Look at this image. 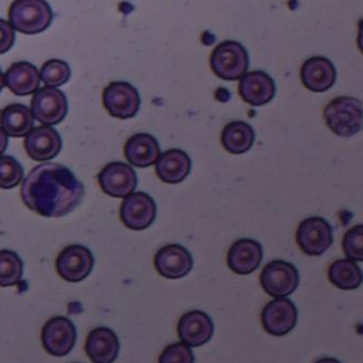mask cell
Segmentation results:
<instances>
[{
	"instance_id": "cell-1",
	"label": "cell",
	"mask_w": 363,
	"mask_h": 363,
	"mask_svg": "<svg viewBox=\"0 0 363 363\" xmlns=\"http://www.w3.org/2000/svg\"><path fill=\"white\" fill-rule=\"evenodd\" d=\"M84 194L83 183L59 163H43L22 181L24 205L45 218L65 217L82 203Z\"/></svg>"
},
{
	"instance_id": "cell-2",
	"label": "cell",
	"mask_w": 363,
	"mask_h": 363,
	"mask_svg": "<svg viewBox=\"0 0 363 363\" xmlns=\"http://www.w3.org/2000/svg\"><path fill=\"white\" fill-rule=\"evenodd\" d=\"M324 120L330 130L340 138H352L363 128V106L348 96L334 98L324 108Z\"/></svg>"
},
{
	"instance_id": "cell-3",
	"label": "cell",
	"mask_w": 363,
	"mask_h": 363,
	"mask_svg": "<svg viewBox=\"0 0 363 363\" xmlns=\"http://www.w3.org/2000/svg\"><path fill=\"white\" fill-rule=\"evenodd\" d=\"M8 16L12 28L26 35L44 32L52 22V8L46 0H14Z\"/></svg>"
},
{
	"instance_id": "cell-4",
	"label": "cell",
	"mask_w": 363,
	"mask_h": 363,
	"mask_svg": "<svg viewBox=\"0 0 363 363\" xmlns=\"http://www.w3.org/2000/svg\"><path fill=\"white\" fill-rule=\"evenodd\" d=\"M212 72L225 81H236L246 74L250 56L240 43L225 40L213 49L210 56Z\"/></svg>"
},
{
	"instance_id": "cell-5",
	"label": "cell",
	"mask_w": 363,
	"mask_h": 363,
	"mask_svg": "<svg viewBox=\"0 0 363 363\" xmlns=\"http://www.w3.org/2000/svg\"><path fill=\"white\" fill-rule=\"evenodd\" d=\"M299 272L293 263L273 260L266 264L260 274L263 291L274 298H286L299 285Z\"/></svg>"
},
{
	"instance_id": "cell-6",
	"label": "cell",
	"mask_w": 363,
	"mask_h": 363,
	"mask_svg": "<svg viewBox=\"0 0 363 363\" xmlns=\"http://www.w3.org/2000/svg\"><path fill=\"white\" fill-rule=\"evenodd\" d=\"M67 96L57 87L45 86L38 89L32 98L30 111L36 121L43 125H57L68 114Z\"/></svg>"
},
{
	"instance_id": "cell-7",
	"label": "cell",
	"mask_w": 363,
	"mask_h": 363,
	"mask_svg": "<svg viewBox=\"0 0 363 363\" xmlns=\"http://www.w3.org/2000/svg\"><path fill=\"white\" fill-rule=\"evenodd\" d=\"M333 240V228L321 217L303 220L296 232V242L308 256H321L332 246Z\"/></svg>"
},
{
	"instance_id": "cell-8",
	"label": "cell",
	"mask_w": 363,
	"mask_h": 363,
	"mask_svg": "<svg viewBox=\"0 0 363 363\" xmlns=\"http://www.w3.org/2000/svg\"><path fill=\"white\" fill-rule=\"evenodd\" d=\"M103 103L111 117L128 120L140 111V97L138 89L128 82H112L104 89Z\"/></svg>"
},
{
	"instance_id": "cell-9",
	"label": "cell",
	"mask_w": 363,
	"mask_h": 363,
	"mask_svg": "<svg viewBox=\"0 0 363 363\" xmlns=\"http://www.w3.org/2000/svg\"><path fill=\"white\" fill-rule=\"evenodd\" d=\"M95 259L87 247L70 245L57 257L56 269L60 277L70 283L82 282L93 271Z\"/></svg>"
},
{
	"instance_id": "cell-10",
	"label": "cell",
	"mask_w": 363,
	"mask_h": 363,
	"mask_svg": "<svg viewBox=\"0 0 363 363\" xmlns=\"http://www.w3.org/2000/svg\"><path fill=\"white\" fill-rule=\"evenodd\" d=\"M74 323L65 317H55L46 322L42 330L43 347L54 357L70 354L77 342Z\"/></svg>"
},
{
	"instance_id": "cell-11",
	"label": "cell",
	"mask_w": 363,
	"mask_h": 363,
	"mask_svg": "<svg viewBox=\"0 0 363 363\" xmlns=\"http://www.w3.org/2000/svg\"><path fill=\"white\" fill-rule=\"evenodd\" d=\"M156 217V203L152 196L144 191H136L124 198L120 208V219L130 230H146L154 223Z\"/></svg>"
},
{
	"instance_id": "cell-12",
	"label": "cell",
	"mask_w": 363,
	"mask_h": 363,
	"mask_svg": "<svg viewBox=\"0 0 363 363\" xmlns=\"http://www.w3.org/2000/svg\"><path fill=\"white\" fill-rule=\"evenodd\" d=\"M298 311L295 303L287 298H275L261 312V323L267 333L284 336L297 325Z\"/></svg>"
},
{
	"instance_id": "cell-13",
	"label": "cell",
	"mask_w": 363,
	"mask_h": 363,
	"mask_svg": "<svg viewBox=\"0 0 363 363\" xmlns=\"http://www.w3.org/2000/svg\"><path fill=\"white\" fill-rule=\"evenodd\" d=\"M98 183L104 193L113 198H125L138 187V174L130 164L108 163L98 174Z\"/></svg>"
},
{
	"instance_id": "cell-14",
	"label": "cell",
	"mask_w": 363,
	"mask_h": 363,
	"mask_svg": "<svg viewBox=\"0 0 363 363\" xmlns=\"http://www.w3.org/2000/svg\"><path fill=\"white\" fill-rule=\"evenodd\" d=\"M156 270L161 277L179 279L186 277L194 266L191 252L179 244L167 245L157 252L154 259Z\"/></svg>"
},
{
	"instance_id": "cell-15",
	"label": "cell",
	"mask_w": 363,
	"mask_h": 363,
	"mask_svg": "<svg viewBox=\"0 0 363 363\" xmlns=\"http://www.w3.org/2000/svg\"><path fill=\"white\" fill-rule=\"evenodd\" d=\"M24 148L30 159L43 162L58 156L62 148V140L58 130L52 126H38L26 136Z\"/></svg>"
},
{
	"instance_id": "cell-16",
	"label": "cell",
	"mask_w": 363,
	"mask_h": 363,
	"mask_svg": "<svg viewBox=\"0 0 363 363\" xmlns=\"http://www.w3.org/2000/svg\"><path fill=\"white\" fill-rule=\"evenodd\" d=\"M177 333L189 347H201L213 336L214 323L206 312L193 310L179 319Z\"/></svg>"
},
{
	"instance_id": "cell-17",
	"label": "cell",
	"mask_w": 363,
	"mask_h": 363,
	"mask_svg": "<svg viewBox=\"0 0 363 363\" xmlns=\"http://www.w3.org/2000/svg\"><path fill=\"white\" fill-rule=\"evenodd\" d=\"M238 91L245 103L260 107L272 101L277 93V86L268 73L252 71L240 79Z\"/></svg>"
},
{
	"instance_id": "cell-18",
	"label": "cell",
	"mask_w": 363,
	"mask_h": 363,
	"mask_svg": "<svg viewBox=\"0 0 363 363\" xmlns=\"http://www.w3.org/2000/svg\"><path fill=\"white\" fill-rule=\"evenodd\" d=\"M337 72L330 59L325 57H312L301 67V83L313 93H323L335 84Z\"/></svg>"
},
{
	"instance_id": "cell-19",
	"label": "cell",
	"mask_w": 363,
	"mask_h": 363,
	"mask_svg": "<svg viewBox=\"0 0 363 363\" xmlns=\"http://www.w3.org/2000/svg\"><path fill=\"white\" fill-rule=\"evenodd\" d=\"M263 250L260 242L250 238L238 240L230 246L228 266L238 275H248L260 267Z\"/></svg>"
},
{
	"instance_id": "cell-20",
	"label": "cell",
	"mask_w": 363,
	"mask_h": 363,
	"mask_svg": "<svg viewBox=\"0 0 363 363\" xmlns=\"http://www.w3.org/2000/svg\"><path fill=\"white\" fill-rule=\"evenodd\" d=\"M85 352L94 363H113L120 352V340L109 328H97L89 332Z\"/></svg>"
},
{
	"instance_id": "cell-21",
	"label": "cell",
	"mask_w": 363,
	"mask_h": 363,
	"mask_svg": "<svg viewBox=\"0 0 363 363\" xmlns=\"http://www.w3.org/2000/svg\"><path fill=\"white\" fill-rule=\"evenodd\" d=\"M124 155L132 166L148 168L158 161L160 146L150 134L138 133L128 138L124 146Z\"/></svg>"
},
{
	"instance_id": "cell-22",
	"label": "cell",
	"mask_w": 363,
	"mask_h": 363,
	"mask_svg": "<svg viewBox=\"0 0 363 363\" xmlns=\"http://www.w3.org/2000/svg\"><path fill=\"white\" fill-rule=\"evenodd\" d=\"M191 170V160L181 150H170L159 156L156 173L159 179L168 184H179L184 181Z\"/></svg>"
},
{
	"instance_id": "cell-23",
	"label": "cell",
	"mask_w": 363,
	"mask_h": 363,
	"mask_svg": "<svg viewBox=\"0 0 363 363\" xmlns=\"http://www.w3.org/2000/svg\"><path fill=\"white\" fill-rule=\"evenodd\" d=\"M5 85L16 96L35 94L40 89V75L32 63L20 61L12 63L4 75Z\"/></svg>"
},
{
	"instance_id": "cell-24",
	"label": "cell",
	"mask_w": 363,
	"mask_h": 363,
	"mask_svg": "<svg viewBox=\"0 0 363 363\" xmlns=\"http://www.w3.org/2000/svg\"><path fill=\"white\" fill-rule=\"evenodd\" d=\"M0 128L8 138H26L34 128L32 111L22 104H11L0 110Z\"/></svg>"
},
{
	"instance_id": "cell-25",
	"label": "cell",
	"mask_w": 363,
	"mask_h": 363,
	"mask_svg": "<svg viewBox=\"0 0 363 363\" xmlns=\"http://www.w3.org/2000/svg\"><path fill=\"white\" fill-rule=\"evenodd\" d=\"M254 128L244 121H233L222 130L221 143L226 152L232 155H242L254 146Z\"/></svg>"
},
{
	"instance_id": "cell-26",
	"label": "cell",
	"mask_w": 363,
	"mask_h": 363,
	"mask_svg": "<svg viewBox=\"0 0 363 363\" xmlns=\"http://www.w3.org/2000/svg\"><path fill=\"white\" fill-rule=\"evenodd\" d=\"M328 281L342 291L357 289L363 282V272L360 267L350 259L334 261L328 268Z\"/></svg>"
},
{
	"instance_id": "cell-27",
	"label": "cell",
	"mask_w": 363,
	"mask_h": 363,
	"mask_svg": "<svg viewBox=\"0 0 363 363\" xmlns=\"http://www.w3.org/2000/svg\"><path fill=\"white\" fill-rule=\"evenodd\" d=\"M23 275V261L11 250H0V287L19 284Z\"/></svg>"
},
{
	"instance_id": "cell-28",
	"label": "cell",
	"mask_w": 363,
	"mask_h": 363,
	"mask_svg": "<svg viewBox=\"0 0 363 363\" xmlns=\"http://www.w3.org/2000/svg\"><path fill=\"white\" fill-rule=\"evenodd\" d=\"M40 75L46 86L58 87L70 79L71 69L65 61L52 59L43 65Z\"/></svg>"
},
{
	"instance_id": "cell-29",
	"label": "cell",
	"mask_w": 363,
	"mask_h": 363,
	"mask_svg": "<svg viewBox=\"0 0 363 363\" xmlns=\"http://www.w3.org/2000/svg\"><path fill=\"white\" fill-rule=\"evenodd\" d=\"M23 167L11 156H0V189H12L23 179Z\"/></svg>"
},
{
	"instance_id": "cell-30",
	"label": "cell",
	"mask_w": 363,
	"mask_h": 363,
	"mask_svg": "<svg viewBox=\"0 0 363 363\" xmlns=\"http://www.w3.org/2000/svg\"><path fill=\"white\" fill-rule=\"evenodd\" d=\"M345 255L354 262H363V224L352 226L342 238Z\"/></svg>"
},
{
	"instance_id": "cell-31",
	"label": "cell",
	"mask_w": 363,
	"mask_h": 363,
	"mask_svg": "<svg viewBox=\"0 0 363 363\" xmlns=\"http://www.w3.org/2000/svg\"><path fill=\"white\" fill-rule=\"evenodd\" d=\"M159 363H195V356L191 348L184 342H174L163 350Z\"/></svg>"
},
{
	"instance_id": "cell-32",
	"label": "cell",
	"mask_w": 363,
	"mask_h": 363,
	"mask_svg": "<svg viewBox=\"0 0 363 363\" xmlns=\"http://www.w3.org/2000/svg\"><path fill=\"white\" fill-rule=\"evenodd\" d=\"M14 28L9 22L0 19V55L9 52L14 45Z\"/></svg>"
},
{
	"instance_id": "cell-33",
	"label": "cell",
	"mask_w": 363,
	"mask_h": 363,
	"mask_svg": "<svg viewBox=\"0 0 363 363\" xmlns=\"http://www.w3.org/2000/svg\"><path fill=\"white\" fill-rule=\"evenodd\" d=\"M8 143L9 140H8L7 134L0 128V156H3L4 152L7 150Z\"/></svg>"
},
{
	"instance_id": "cell-34",
	"label": "cell",
	"mask_w": 363,
	"mask_h": 363,
	"mask_svg": "<svg viewBox=\"0 0 363 363\" xmlns=\"http://www.w3.org/2000/svg\"><path fill=\"white\" fill-rule=\"evenodd\" d=\"M359 32H358V38H357V43H358L359 49H360V52L363 54V20H361L359 22Z\"/></svg>"
},
{
	"instance_id": "cell-35",
	"label": "cell",
	"mask_w": 363,
	"mask_h": 363,
	"mask_svg": "<svg viewBox=\"0 0 363 363\" xmlns=\"http://www.w3.org/2000/svg\"><path fill=\"white\" fill-rule=\"evenodd\" d=\"M315 363H342L340 360L335 358H322L320 360L315 361Z\"/></svg>"
},
{
	"instance_id": "cell-36",
	"label": "cell",
	"mask_w": 363,
	"mask_h": 363,
	"mask_svg": "<svg viewBox=\"0 0 363 363\" xmlns=\"http://www.w3.org/2000/svg\"><path fill=\"white\" fill-rule=\"evenodd\" d=\"M4 86H5V77H4L3 72L0 70V93L3 91Z\"/></svg>"
}]
</instances>
